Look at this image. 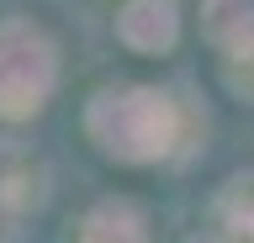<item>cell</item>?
I'll return each instance as SVG.
<instances>
[{"mask_svg": "<svg viewBox=\"0 0 254 243\" xmlns=\"http://www.w3.org/2000/svg\"><path fill=\"white\" fill-rule=\"evenodd\" d=\"M59 85V53L43 27L0 21V116H32Z\"/></svg>", "mask_w": 254, "mask_h": 243, "instance_id": "cell-2", "label": "cell"}, {"mask_svg": "<svg viewBox=\"0 0 254 243\" xmlns=\"http://www.w3.org/2000/svg\"><path fill=\"white\" fill-rule=\"evenodd\" d=\"M117 37L138 53H164L180 37V16H175V0H127L122 16H117Z\"/></svg>", "mask_w": 254, "mask_h": 243, "instance_id": "cell-3", "label": "cell"}, {"mask_svg": "<svg viewBox=\"0 0 254 243\" xmlns=\"http://www.w3.org/2000/svg\"><path fill=\"white\" fill-rule=\"evenodd\" d=\"M85 127L101 143V153H111L122 164H154L180 138V111H175V100L164 90L132 85V90L95 96L90 111H85Z\"/></svg>", "mask_w": 254, "mask_h": 243, "instance_id": "cell-1", "label": "cell"}, {"mask_svg": "<svg viewBox=\"0 0 254 243\" xmlns=\"http://www.w3.org/2000/svg\"><path fill=\"white\" fill-rule=\"evenodd\" d=\"M206 43L228 58H254V0H206Z\"/></svg>", "mask_w": 254, "mask_h": 243, "instance_id": "cell-4", "label": "cell"}, {"mask_svg": "<svg viewBox=\"0 0 254 243\" xmlns=\"http://www.w3.org/2000/svg\"><path fill=\"white\" fill-rule=\"evenodd\" d=\"M190 243H222V238H212V233H201V238H190Z\"/></svg>", "mask_w": 254, "mask_h": 243, "instance_id": "cell-7", "label": "cell"}, {"mask_svg": "<svg viewBox=\"0 0 254 243\" xmlns=\"http://www.w3.org/2000/svg\"><path fill=\"white\" fill-rule=\"evenodd\" d=\"M79 243H148L143 233V217L122 201H106V206H95L79 227Z\"/></svg>", "mask_w": 254, "mask_h": 243, "instance_id": "cell-5", "label": "cell"}, {"mask_svg": "<svg viewBox=\"0 0 254 243\" xmlns=\"http://www.w3.org/2000/svg\"><path fill=\"white\" fill-rule=\"evenodd\" d=\"M233 217H238V227L254 238V185L249 191H233Z\"/></svg>", "mask_w": 254, "mask_h": 243, "instance_id": "cell-6", "label": "cell"}]
</instances>
